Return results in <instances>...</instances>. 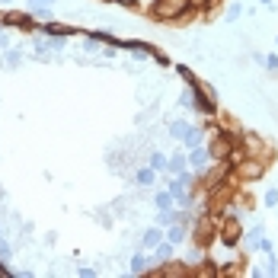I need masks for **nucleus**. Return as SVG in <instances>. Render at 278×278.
Wrapping results in <instances>:
<instances>
[{"label": "nucleus", "instance_id": "9", "mask_svg": "<svg viewBox=\"0 0 278 278\" xmlns=\"http://www.w3.org/2000/svg\"><path fill=\"white\" fill-rule=\"evenodd\" d=\"M189 128H192V125H189V121H182V118H176V121H173V125H170V134L176 137V141H182V137L189 134Z\"/></svg>", "mask_w": 278, "mask_h": 278}, {"label": "nucleus", "instance_id": "17", "mask_svg": "<svg viewBox=\"0 0 278 278\" xmlns=\"http://www.w3.org/2000/svg\"><path fill=\"white\" fill-rule=\"evenodd\" d=\"M240 13H243V10H240V4H230V7H227V23L240 20Z\"/></svg>", "mask_w": 278, "mask_h": 278}, {"label": "nucleus", "instance_id": "21", "mask_svg": "<svg viewBox=\"0 0 278 278\" xmlns=\"http://www.w3.org/2000/svg\"><path fill=\"white\" fill-rule=\"evenodd\" d=\"M80 275H83V278H96V268H86V265H83V268H80Z\"/></svg>", "mask_w": 278, "mask_h": 278}, {"label": "nucleus", "instance_id": "1", "mask_svg": "<svg viewBox=\"0 0 278 278\" xmlns=\"http://www.w3.org/2000/svg\"><path fill=\"white\" fill-rule=\"evenodd\" d=\"M208 160H211V154H208L205 144L192 147V154H189V167H192L195 173H205V170H208Z\"/></svg>", "mask_w": 278, "mask_h": 278}, {"label": "nucleus", "instance_id": "18", "mask_svg": "<svg viewBox=\"0 0 278 278\" xmlns=\"http://www.w3.org/2000/svg\"><path fill=\"white\" fill-rule=\"evenodd\" d=\"M7 61H10V67H16L23 61V55H20V51H7Z\"/></svg>", "mask_w": 278, "mask_h": 278}, {"label": "nucleus", "instance_id": "11", "mask_svg": "<svg viewBox=\"0 0 278 278\" xmlns=\"http://www.w3.org/2000/svg\"><path fill=\"white\" fill-rule=\"evenodd\" d=\"M154 205H157V211H163V208H173L176 202H173V192L167 189V192H157L154 195Z\"/></svg>", "mask_w": 278, "mask_h": 278}, {"label": "nucleus", "instance_id": "3", "mask_svg": "<svg viewBox=\"0 0 278 278\" xmlns=\"http://www.w3.org/2000/svg\"><path fill=\"white\" fill-rule=\"evenodd\" d=\"M147 265H154L151 253H134V259H131V272H134V275H144Z\"/></svg>", "mask_w": 278, "mask_h": 278}, {"label": "nucleus", "instance_id": "5", "mask_svg": "<svg viewBox=\"0 0 278 278\" xmlns=\"http://www.w3.org/2000/svg\"><path fill=\"white\" fill-rule=\"evenodd\" d=\"M167 240L173 243V246H179V243L186 240V224H179V221H176V224H170V230H167Z\"/></svg>", "mask_w": 278, "mask_h": 278}, {"label": "nucleus", "instance_id": "20", "mask_svg": "<svg viewBox=\"0 0 278 278\" xmlns=\"http://www.w3.org/2000/svg\"><path fill=\"white\" fill-rule=\"evenodd\" d=\"M265 205H268V208L278 205V192H275V189H272V192H265Z\"/></svg>", "mask_w": 278, "mask_h": 278}, {"label": "nucleus", "instance_id": "2", "mask_svg": "<svg viewBox=\"0 0 278 278\" xmlns=\"http://www.w3.org/2000/svg\"><path fill=\"white\" fill-rule=\"evenodd\" d=\"M163 240H167V237H163V230L160 227H151V230H144V237H141V249L151 253V249H157Z\"/></svg>", "mask_w": 278, "mask_h": 278}, {"label": "nucleus", "instance_id": "15", "mask_svg": "<svg viewBox=\"0 0 278 278\" xmlns=\"http://www.w3.org/2000/svg\"><path fill=\"white\" fill-rule=\"evenodd\" d=\"M51 4H55V0H29V7H32V10H36L39 16H42V13H45V10H48V7H51Z\"/></svg>", "mask_w": 278, "mask_h": 278}, {"label": "nucleus", "instance_id": "6", "mask_svg": "<svg viewBox=\"0 0 278 278\" xmlns=\"http://www.w3.org/2000/svg\"><path fill=\"white\" fill-rule=\"evenodd\" d=\"M157 182V170L154 167H141L137 170V186H154Z\"/></svg>", "mask_w": 278, "mask_h": 278}, {"label": "nucleus", "instance_id": "23", "mask_svg": "<svg viewBox=\"0 0 278 278\" xmlns=\"http://www.w3.org/2000/svg\"><path fill=\"white\" fill-rule=\"evenodd\" d=\"M262 4H268V0H262Z\"/></svg>", "mask_w": 278, "mask_h": 278}, {"label": "nucleus", "instance_id": "16", "mask_svg": "<svg viewBox=\"0 0 278 278\" xmlns=\"http://www.w3.org/2000/svg\"><path fill=\"white\" fill-rule=\"evenodd\" d=\"M259 240H262V224H256V227L249 230V246H259Z\"/></svg>", "mask_w": 278, "mask_h": 278}, {"label": "nucleus", "instance_id": "19", "mask_svg": "<svg viewBox=\"0 0 278 278\" xmlns=\"http://www.w3.org/2000/svg\"><path fill=\"white\" fill-rule=\"evenodd\" d=\"M265 67L268 71H278V55H265Z\"/></svg>", "mask_w": 278, "mask_h": 278}, {"label": "nucleus", "instance_id": "14", "mask_svg": "<svg viewBox=\"0 0 278 278\" xmlns=\"http://www.w3.org/2000/svg\"><path fill=\"white\" fill-rule=\"evenodd\" d=\"M167 163H170V157H163V154H151V167L154 170H167Z\"/></svg>", "mask_w": 278, "mask_h": 278}, {"label": "nucleus", "instance_id": "22", "mask_svg": "<svg viewBox=\"0 0 278 278\" xmlns=\"http://www.w3.org/2000/svg\"><path fill=\"white\" fill-rule=\"evenodd\" d=\"M0 275H13L10 268H7V262H4V259H0Z\"/></svg>", "mask_w": 278, "mask_h": 278}, {"label": "nucleus", "instance_id": "12", "mask_svg": "<svg viewBox=\"0 0 278 278\" xmlns=\"http://www.w3.org/2000/svg\"><path fill=\"white\" fill-rule=\"evenodd\" d=\"M182 141H186V147H198V144H202V141H205V134H202V128H195V125H192V128H189V134H186V137H182Z\"/></svg>", "mask_w": 278, "mask_h": 278}, {"label": "nucleus", "instance_id": "7", "mask_svg": "<svg viewBox=\"0 0 278 278\" xmlns=\"http://www.w3.org/2000/svg\"><path fill=\"white\" fill-rule=\"evenodd\" d=\"M170 256H173V243H170V240H163L160 246L151 253V259H154V262H163V259H170Z\"/></svg>", "mask_w": 278, "mask_h": 278}, {"label": "nucleus", "instance_id": "4", "mask_svg": "<svg viewBox=\"0 0 278 278\" xmlns=\"http://www.w3.org/2000/svg\"><path fill=\"white\" fill-rule=\"evenodd\" d=\"M186 167H189V157H186V154H173V157H170V163H167V170L173 173V176L186 173Z\"/></svg>", "mask_w": 278, "mask_h": 278}, {"label": "nucleus", "instance_id": "13", "mask_svg": "<svg viewBox=\"0 0 278 278\" xmlns=\"http://www.w3.org/2000/svg\"><path fill=\"white\" fill-rule=\"evenodd\" d=\"M176 71H179V77H182V80H186L189 86H192V90H195V86H198V80H195V74H192V71H189V67H186V64H176Z\"/></svg>", "mask_w": 278, "mask_h": 278}, {"label": "nucleus", "instance_id": "8", "mask_svg": "<svg viewBox=\"0 0 278 278\" xmlns=\"http://www.w3.org/2000/svg\"><path fill=\"white\" fill-rule=\"evenodd\" d=\"M45 32H48V36H58V39L74 36V29H71V26H61V23H45Z\"/></svg>", "mask_w": 278, "mask_h": 278}, {"label": "nucleus", "instance_id": "10", "mask_svg": "<svg viewBox=\"0 0 278 278\" xmlns=\"http://www.w3.org/2000/svg\"><path fill=\"white\" fill-rule=\"evenodd\" d=\"M221 237H224V243H227V246H233V243L240 240V227H237V221H230V227H224V230H221Z\"/></svg>", "mask_w": 278, "mask_h": 278}]
</instances>
